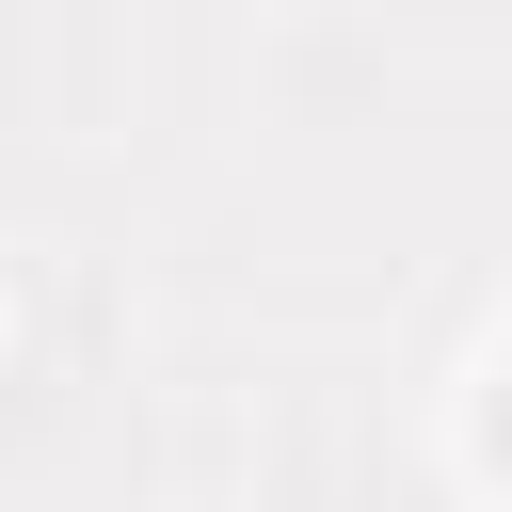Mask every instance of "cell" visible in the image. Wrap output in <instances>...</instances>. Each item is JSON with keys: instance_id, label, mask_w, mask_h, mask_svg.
<instances>
[{"instance_id": "obj_1", "label": "cell", "mask_w": 512, "mask_h": 512, "mask_svg": "<svg viewBox=\"0 0 512 512\" xmlns=\"http://www.w3.org/2000/svg\"><path fill=\"white\" fill-rule=\"evenodd\" d=\"M480 432H496V464H512V368H496V416H480Z\"/></svg>"}]
</instances>
